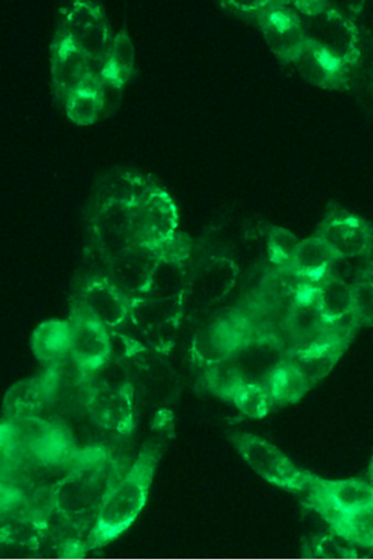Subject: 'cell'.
<instances>
[{
    "instance_id": "d6a6232c",
    "label": "cell",
    "mask_w": 373,
    "mask_h": 560,
    "mask_svg": "<svg viewBox=\"0 0 373 560\" xmlns=\"http://www.w3.org/2000/svg\"><path fill=\"white\" fill-rule=\"evenodd\" d=\"M333 527L336 534L353 544L373 548V504L357 512L341 514Z\"/></svg>"
},
{
    "instance_id": "ac0fdd59",
    "label": "cell",
    "mask_w": 373,
    "mask_h": 560,
    "mask_svg": "<svg viewBox=\"0 0 373 560\" xmlns=\"http://www.w3.org/2000/svg\"><path fill=\"white\" fill-rule=\"evenodd\" d=\"M294 63L308 84L331 91L349 89L350 68L312 42H305Z\"/></svg>"
},
{
    "instance_id": "8992f818",
    "label": "cell",
    "mask_w": 373,
    "mask_h": 560,
    "mask_svg": "<svg viewBox=\"0 0 373 560\" xmlns=\"http://www.w3.org/2000/svg\"><path fill=\"white\" fill-rule=\"evenodd\" d=\"M305 39L334 55L346 67L357 66L360 58L357 26L342 13L326 4L322 11L302 18Z\"/></svg>"
},
{
    "instance_id": "52a82bcc",
    "label": "cell",
    "mask_w": 373,
    "mask_h": 560,
    "mask_svg": "<svg viewBox=\"0 0 373 560\" xmlns=\"http://www.w3.org/2000/svg\"><path fill=\"white\" fill-rule=\"evenodd\" d=\"M130 208L133 245L156 249L177 232L175 201L161 187H153Z\"/></svg>"
},
{
    "instance_id": "9a60e30c",
    "label": "cell",
    "mask_w": 373,
    "mask_h": 560,
    "mask_svg": "<svg viewBox=\"0 0 373 560\" xmlns=\"http://www.w3.org/2000/svg\"><path fill=\"white\" fill-rule=\"evenodd\" d=\"M91 231L106 262L130 250L135 246L130 206L112 203L95 209Z\"/></svg>"
},
{
    "instance_id": "d4e9b609",
    "label": "cell",
    "mask_w": 373,
    "mask_h": 560,
    "mask_svg": "<svg viewBox=\"0 0 373 560\" xmlns=\"http://www.w3.org/2000/svg\"><path fill=\"white\" fill-rule=\"evenodd\" d=\"M313 490L320 493L341 514H348L373 504V485L359 480L329 481L315 476Z\"/></svg>"
},
{
    "instance_id": "f1b7e54d",
    "label": "cell",
    "mask_w": 373,
    "mask_h": 560,
    "mask_svg": "<svg viewBox=\"0 0 373 560\" xmlns=\"http://www.w3.org/2000/svg\"><path fill=\"white\" fill-rule=\"evenodd\" d=\"M317 304L326 320H334L353 311L352 284L339 278L326 277L317 287Z\"/></svg>"
},
{
    "instance_id": "2e32d148",
    "label": "cell",
    "mask_w": 373,
    "mask_h": 560,
    "mask_svg": "<svg viewBox=\"0 0 373 560\" xmlns=\"http://www.w3.org/2000/svg\"><path fill=\"white\" fill-rule=\"evenodd\" d=\"M79 304L107 329L125 325L131 311V299L108 278L89 281Z\"/></svg>"
},
{
    "instance_id": "f546056e",
    "label": "cell",
    "mask_w": 373,
    "mask_h": 560,
    "mask_svg": "<svg viewBox=\"0 0 373 560\" xmlns=\"http://www.w3.org/2000/svg\"><path fill=\"white\" fill-rule=\"evenodd\" d=\"M135 60L133 43L129 34L124 30L113 40L102 77L125 86L133 75Z\"/></svg>"
},
{
    "instance_id": "4dcf8cb0",
    "label": "cell",
    "mask_w": 373,
    "mask_h": 560,
    "mask_svg": "<svg viewBox=\"0 0 373 560\" xmlns=\"http://www.w3.org/2000/svg\"><path fill=\"white\" fill-rule=\"evenodd\" d=\"M267 388L272 401L277 404L296 402L311 390L303 376L288 360L272 374Z\"/></svg>"
},
{
    "instance_id": "60d3db41",
    "label": "cell",
    "mask_w": 373,
    "mask_h": 560,
    "mask_svg": "<svg viewBox=\"0 0 373 560\" xmlns=\"http://www.w3.org/2000/svg\"><path fill=\"white\" fill-rule=\"evenodd\" d=\"M369 475H370L371 483L373 485V456L371 458V464H370V468H369Z\"/></svg>"
},
{
    "instance_id": "3957f363",
    "label": "cell",
    "mask_w": 373,
    "mask_h": 560,
    "mask_svg": "<svg viewBox=\"0 0 373 560\" xmlns=\"http://www.w3.org/2000/svg\"><path fill=\"white\" fill-rule=\"evenodd\" d=\"M230 442L243 460L271 485L298 492L312 488L315 475L295 466L287 455L266 439L249 433H232Z\"/></svg>"
},
{
    "instance_id": "5bb4252c",
    "label": "cell",
    "mask_w": 373,
    "mask_h": 560,
    "mask_svg": "<svg viewBox=\"0 0 373 560\" xmlns=\"http://www.w3.org/2000/svg\"><path fill=\"white\" fill-rule=\"evenodd\" d=\"M288 351L275 336L252 337L241 350L233 355L244 383L259 384L268 387V383L287 361Z\"/></svg>"
},
{
    "instance_id": "484cf974",
    "label": "cell",
    "mask_w": 373,
    "mask_h": 560,
    "mask_svg": "<svg viewBox=\"0 0 373 560\" xmlns=\"http://www.w3.org/2000/svg\"><path fill=\"white\" fill-rule=\"evenodd\" d=\"M32 350L43 363L54 364L70 354L71 327L69 320L50 319L35 328Z\"/></svg>"
},
{
    "instance_id": "ba28073f",
    "label": "cell",
    "mask_w": 373,
    "mask_h": 560,
    "mask_svg": "<svg viewBox=\"0 0 373 560\" xmlns=\"http://www.w3.org/2000/svg\"><path fill=\"white\" fill-rule=\"evenodd\" d=\"M58 33L90 59L106 60L114 40L103 8L91 2L72 3Z\"/></svg>"
},
{
    "instance_id": "cb8c5ba5",
    "label": "cell",
    "mask_w": 373,
    "mask_h": 560,
    "mask_svg": "<svg viewBox=\"0 0 373 560\" xmlns=\"http://www.w3.org/2000/svg\"><path fill=\"white\" fill-rule=\"evenodd\" d=\"M346 348L348 347L338 345L293 348L288 351L287 360L295 366L312 389L330 374Z\"/></svg>"
},
{
    "instance_id": "7c38bea8",
    "label": "cell",
    "mask_w": 373,
    "mask_h": 560,
    "mask_svg": "<svg viewBox=\"0 0 373 560\" xmlns=\"http://www.w3.org/2000/svg\"><path fill=\"white\" fill-rule=\"evenodd\" d=\"M85 410L95 424L117 435L129 436L135 429V392L118 389H89Z\"/></svg>"
},
{
    "instance_id": "ab89813d",
    "label": "cell",
    "mask_w": 373,
    "mask_h": 560,
    "mask_svg": "<svg viewBox=\"0 0 373 560\" xmlns=\"http://www.w3.org/2000/svg\"><path fill=\"white\" fill-rule=\"evenodd\" d=\"M124 86L117 84L113 80L103 78L102 90H100L98 97L103 104V117L112 115L121 103Z\"/></svg>"
},
{
    "instance_id": "836d02e7",
    "label": "cell",
    "mask_w": 373,
    "mask_h": 560,
    "mask_svg": "<svg viewBox=\"0 0 373 560\" xmlns=\"http://www.w3.org/2000/svg\"><path fill=\"white\" fill-rule=\"evenodd\" d=\"M234 406L242 415L252 419H261L268 416L275 401L267 387L259 384L244 383L233 399Z\"/></svg>"
},
{
    "instance_id": "e575fe53",
    "label": "cell",
    "mask_w": 373,
    "mask_h": 560,
    "mask_svg": "<svg viewBox=\"0 0 373 560\" xmlns=\"http://www.w3.org/2000/svg\"><path fill=\"white\" fill-rule=\"evenodd\" d=\"M67 115L70 121L79 126H89L103 118V104L98 95L77 93L69 96L66 103Z\"/></svg>"
},
{
    "instance_id": "44dd1931",
    "label": "cell",
    "mask_w": 373,
    "mask_h": 560,
    "mask_svg": "<svg viewBox=\"0 0 373 560\" xmlns=\"http://www.w3.org/2000/svg\"><path fill=\"white\" fill-rule=\"evenodd\" d=\"M50 407L48 384L42 373L34 378L15 383L7 392L3 402L4 420L45 418L43 415Z\"/></svg>"
},
{
    "instance_id": "6da1fadb",
    "label": "cell",
    "mask_w": 373,
    "mask_h": 560,
    "mask_svg": "<svg viewBox=\"0 0 373 560\" xmlns=\"http://www.w3.org/2000/svg\"><path fill=\"white\" fill-rule=\"evenodd\" d=\"M121 477L116 458L106 448L77 453L54 489V509L61 516L93 528L98 510Z\"/></svg>"
},
{
    "instance_id": "7a4b0ae2",
    "label": "cell",
    "mask_w": 373,
    "mask_h": 560,
    "mask_svg": "<svg viewBox=\"0 0 373 560\" xmlns=\"http://www.w3.org/2000/svg\"><path fill=\"white\" fill-rule=\"evenodd\" d=\"M163 444L150 439L120 480L107 494L98 510L93 528L86 539V550L102 548L129 529L148 502L154 472H156Z\"/></svg>"
},
{
    "instance_id": "30bf717a",
    "label": "cell",
    "mask_w": 373,
    "mask_h": 560,
    "mask_svg": "<svg viewBox=\"0 0 373 560\" xmlns=\"http://www.w3.org/2000/svg\"><path fill=\"white\" fill-rule=\"evenodd\" d=\"M256 20L270 50L280 60L294 62L306 42L302 18L283 4L269 2Z\"/></svg>"
},
{
    "instance_id": "277c9868",
    "label": "cell",
    "mask_w": 373,
    "mask_h": 560,
    "mask_svg": "<svg viewBox=\"0 0 373 560\" xmlns=\"http://www.w3.org/2000/svg\"><path fill=\"white\" fill-rule=\"evenodd\" d=\"M252 337L248 320L238 310H221L198 327L190 355L195 364L206 369L230 360Z\"/></svg>"
},
{
    "instance_id": "f35d334b",
    "label": "cell",
    "mask_w": 373,
    "mask_h": 560,
    "mask_svg": "<svg viewBox=\"0 0 373 560\" xmlns=\"http://www.w3.org/2000/svg\"><path fill=\"white\" fill-rule=\"evenodd\" d=\"M341 539V535H326L316 541L315 556L325 559H352L357 558L354 548L346 547Z\"/></svg>"
},
{
    "instance_id": "1f68e13d",
    "label": "cell",
    "mask_w": 373,
    "mask_h": 560,
    "mask_svg": "<svg viewBox=\"0 0 373 560\" xmlns=\"http://www.w3.org/2000/svg\"><path fill=\"white\" fill-rule=\"evenodd\" d=\"M205 381L207 388L217 397L233 401L235 394L243 387L244 381L236 369L233 357L230 360L206 366Z\"/></svg>"
},
{
    "instance_id": "9c48e42d",
    "label": "cell",
    "mask_w": 373,
    "mask_h": 560,
    "mask_svg": "<svg viewBox=\"0 0 373 560\" xmlns=\"http://www.w3.org/2000/svg\"><path fill=\"white\" fill-rule=\"evenodd\" d=\"M240 277L236 264L226 257H213L188 278L184 293L185 315H197L221 302Z\"/></svg>"
},
{
    "instance_id": "83f0119b",
    "label": "cell",
    "mask_w": 373,
    "mask_h": 560,
    "mask_svg": "<svg viewBox=\"0 0 373 560\" xmlns=\"http://www.w3.org/2000/svg\"><path fill=\"white\" fill-rule=\"evenodd\" d=\"M188 273L186 264L161 260L154 265L148 287L140 298L153 300L184 299Z\"/></svg>"
},
{
    "instance_id": "7402d4cb",
    "label": "cell",
    "mask_w": 373,
    "mask_h": 560,
    "mask_svg": "<svg viewBox=\"0 0 373 560\" xmlns=\"http://www.w3.org/2000/svg\"><path fill=\"white\" fill-rule=\"evenodd\" d=\"M48 534V522L33 516L23 508L2 511V544L39 552Z\"/></svg>"
},
{
    "instance_id": "d590c367",
    "label": "cell",
    "mask_w": 373,
    "mask_h": 560,
    "mask_svg": "<svg viewBox=\"0 0 373 560\" xmlns=\"http://www.w3.org/2000/svg\"><path fill=\"white\" fill-rule=\"evenodd\" d=\"M300 241L288 229L275 226L268 236V252L270 261L280 268L290 269L293 264Z\"/></svg>"
},
{
    "instance_id": "8d00e7d4",
    "label": "cell",
    "mask_w": 373,
    "mask_h": 560,
    "mask_svg": "<svg viewBox=\"0 0 373 560\" xmlns=\"http://www.w3.org/2000/svg\"><path fill=\"white\" fill-rule=\"evenodd\" d=\"M193 241L187 234L176 232L154 250L161 260L186 264L193 254Z\"/></svg>"
},
{
    "instance_id": "e0dca14e",
    "label": "cell",
    "mask_w": 373,
    "mask_h": 560,
    "mask_svg": "<svg viewBox=\"0 0 373 560\" xmlns=\"http://www.w3.org/2000/svg\"><path fill=\"white\" fill-rule=\"evenodd\" d=\"M90 58L71 43L67 36L57 34L53 44L51 79L54 91L62 103L78 89L89 75Z\"/></svg>"
},
{
    "instance_id": "8fae6325",
    "label": "cell",
    "mask_w": 373,
    "mask_h": 560,
    "mask_svg": "<svg viewBox=\"0 0 373 560\" xmlns=\"http://www.w3.org/2000/svg\"><path fill=\"white\" fill-rule=\"evenodd\" d=\"M316 236L330 247L336 259L360 257L372 247V232L365 220L339 208L326 214Z\"/></svg>"
},
{
    "instance_id": "d6986e66",
    "label": "cell",
    "mask_w": 373,
    "mask_h": 560,
    "mask_svg": "<svg viewBox=\"0 0 373 560\" xmlns=\"http://www.w3.org/2000/svg\"><path fill=\"white\" fill-rule=\"evenodd\" d=\"M158 261L156 250L135 245L130 250L107 262L108 279L130 299L140 298Z\"/></svg>"
},
{
    "instance_id": "74e56055",
    "label": "cell",
    "mask_w": 373,
    "mask_h": 560,
    "mask_svg": "<svg viewBox=\"0 0 373 560\" xmlns=\"http://www.w3.org/2000/svg\"><path fill=\"white\" fill-rule=\"evenodd\" d=\"M352 288L354 314L360 324L373 326V281H360Z\"/></svg>"
},
{
    "instance_id": "ffe728a7",
    "label": "cell",
    "mask_w": 373,
    "mask_h": 560,
    "mask_svg": "<svg viewBox=\"0 0 373 560\" xmlns=\"http://www.w3.org/2000/svg\"><path fill=\"white\" fill-rule=\"evenodd\" d=\"M317 287H300L288 316V328L294 348L322 346V335L326 323L317 304Z\"/></svg>"
},
{
    "instance_id": "603a6c76",
    "label": "cell",
    "mask_w": 373,
    "mask_h": 560,
    "mask_svg": "<svg viewBox=\"0 0 373 560\" xmlns=\"http://www.w3.org/2000/svg\"><path fill=\"white\" fill-rule=\"evenodd\" d=\"M156 183L133 172H112L98 182L95 195L96 209L106 205L132 206Z\"/></svg>"
},
{
    "instance_id": "5b68a950",
    "label": "cell",
    "mask_w": 373,
    "mask_h": 560,
    "mask_svg": "<svg viewBox=\"0 0 373 560\" xmlns=\"http://www.w3.org/2000/svg\"><path fill=\"white\" fill-rule=\"evenodd\" d=\"M184 316V299H131L129 320L145 346L158 353L172 350Z\"/></svg>"
},
{
    "instance_id": "4fadbf2b",
    "label": "cell",
    "mask_w": 373,
    "mask_h": 560,
    "mask_svg": "<svg viewBox=\"0 0 373 560\" xmlns=\"http://www.w3.org/2000/svg\"><path fill=\"white\" fill-rule=\"evenodd\" d=\"M70 354L90 373L103 365L110 358V329L90 316L83 306L78 304L72 311Z\"/></svg>"
},
{
    "instance_id": "4316f807",
    "label": "cell",
    "mask_w": 373,
    "mask_h": 560,
    "mask_svg": "<svg viewBox=\"0 0 373 560\" xmlns=\"http://www.w3.org/2000/svg\"><path fill=\"white\" fill-rule=\"evenodd\" d=\"M336 260V256L318 236L300 242L291 270L300 278L311 281H323Z\"/></svg>"
}]
</instances>
